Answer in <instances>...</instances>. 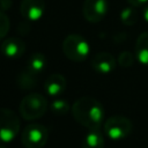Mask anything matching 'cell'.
Returning a JSON list of instances; mask_svg holds the SVG:
<instances>
[{
    "instance_id": "6da1fadb",
    "label": "cell",
    "mask_w": 148,
    "mask_h": 148,
    "mask_svg": "<svg viewBox=\"0 0 148 148\" xmlns=\"http://www.w3.org/2000/svg\"><path fill=\"white\" fill-rule=\"evenodd\" d=\"M73 118L83 127L99 130L104 124V108L99 101L90 96L80 97L71 108Z\"/></svg>"
},
{
    "instance_id": "7a4b0ae2",
    "label": "cell",
    "mask_w": 148,
    "mask_h": 148,
    "mask_svg": "<svg viewBox=\"0 0 148 148\" xmlns=\"http://www.w3.org/2000/svg\"><path fill=\"white\" fill-rule=\"evenodd\" d=\"M61 49L65 57L74 62L84 61L90 53L89 43L83 36L77 34H71L65 37L61 44Z\"/></svg>"
},
{
    "instance_id": "3957f363",
    "label": "cell",
    "mask_w": 148,
    "mask_h": 148,
    "mask_svg": "<svg viewBox=\"0 0 148 148\" xmlns=\"http://www.w3.org/2000/svg\"><path fill=\"white\" fill-rule=\"evenodd\" d=\"M47 106V99L42 94L30 92L22 98L18 110L24 120H35L44 116Z\"/></svg>"
},
{
    "instance_id": "277c9868",
    "label": "cell",
    "mask_w": 148,
    "mask_h": 148,
    "mask_svg": "<svg viewBox=\"0 0 148 148\" xmlns=\"http://www.w3.org/2000/svg\"><path fill=\"white\" fill-rule=\"evenodd\" d=\"M21 123L18 116L8 108H0V143L12 142L18 134Z\"/></svg>"
},
{
    "instance_id": "5b68a950",
    "label": "cell",
    "mask_w": 148,
    "mask_h": 148,
    "mask_svg": "<svg viewBox=\"0 0 148 148\" xmlns=\"http://www.w3.org/2000/svg\"><path fill=\"white\" fill-rule=\"evenodd\" d=\"M132 128L133 124L131 119L119 114L109 117L103 124L104 133L111 140H123L127 138L131 134Z\"/></svg>"
},
{
    "instance_id": "8992f818",
    "label": "cell",
    "mask_w": 148,
    "mask_h": 148,
    "mask_svg": "<svg viewBox=\"0 0 148 148\" xmlns=\"http://www.w3.org/2000/svg\"><path fill=\"white\" fill-rule=\"evenodd\" d=\"M49 138L47 128L38 123H31L24 127L21 134V142L24 148H43Z\"/></svg>"
},
{
    "instance_id": "52a82bcc",
    "label": "cell",
    "mask_w": 148,
    "mask_h": 148,
    "mask_svg": "<svg viewBox=\"0 0 148 148\" xmlns=\"http://www.w3.org/2000/svg\"><path fill=\"white\" fill-rule=\"evenodd\" d=\"M108 9V0H84L82 6V14L88 22L98 23L105 17Z\"/></svg>"
},
{
    "instance_id": "ba28073f",
    "label": "cell",
    "mask_w": 148,
    "mask_h": 148,
    "mask_svg": "<svg viewBox=\"0 0 148 148\" xmlns=\"http://www.w3.org/2000/svg\"><path fill=\"white\" fill-rule=\"evenodd\" d=\"M46 9L45 0H22L20 3V13L23 18L36 22L42 18Z\"/></svg>"
},
{
    "instance_id": "9c48e42d",
    "label": "cell",
    "mask_w": 148,
    "mask_h": 148,
    "mask_svg": "<svg viewBox=\"0 0 148 148\" xmlns=\"http://www.w3.org/2000/svg\"><path fill=\"white\" fill-rule=\"evenodd\" d=\"M116 58L109 52H98L91 59V67L98 74H110L116 68Z\"/></svg>"
},
{
    "instance_id": "30bf717a",
    "label": "cell",
    "mask_w": 148,
    "mask_h": 148,
    "mask_svg": "<svg viewBox=\"0 0 148 148\" xmlns=\"http://www.w3.org/2000/svg\"><path fill=\"white\" fill-rule=\"evenodd\" d=\"M0 52L2 53V56L9 59L20 58L25 52V43L18 37L5 38L1 43Z\"/></svg>"
},
{
    "instance_id": "8fae6325",
    "label": "cell",
    "mask_w": 148,
    "mask_h": 148,
    "mask_svg": "<svg viewBox=\"0 0 148 148\" xmlns=\"http://www.w3.org/2000/svg\"><path fill=\"white\" fill-rule=\"evenodd\" d=\"M66 86H67V81L65 76L59 73H54L47 76L44 83V90L49 96L58 97L66 90Z\"/></svg>"
},
{
    "instance_id": "7c38bea8",
    "label": "cell",
    "mask_w": 148,
    "mask_h": 148,
    "mask_svg": "<svg viewBox=\"0 0 148 148\" xmlns=\"http://www.w3.org/2000/svg\"><path fill=\"white\" fill-rule=\"evenodd\" d=\"M134 54L141 65L148 66V31L141 32L136 38Z\"/></svg>"
},
{
    "instance_id": "4fadbf2b",
    "label": "cell",
    "mask_w": 148,
    "mask_h": 148,
    "mask_svg": "<svg viewBox=\"0 0 148 148\" xmlns=\"http://www.w3.org/2000/svg\"><path fill=\"white\" fill-rule=\"evenodd\" d=\"M37 82H38L37 74L32 73L28 68H24L23 71H21L16 76V83L23 90H30L35 88Z\"/></svg>"
},
{
    "instance_id": "5bb4252c",
    "label": "cell",
    "mask_w": 148,
    "mask_h": 148,
    "mask_svg": "<svg viewBox=\"0 0 148 148\" xmlns=\"http://www.w3.org/2000/svg\"><path fill=\"white\" fill-rule=\"evenodd\" d=\"M47 65V59L45 57V54L37 52V53H32L28 60H27V67L29 71H31L35 74H40L42 72H44V69L46 68Z\"/></svg>"
},
{
    "instance_id": "9a60e30c",
    "label": "cell",
    "mask_w": 148,
    "mask_h": 148,
    "mask_svg": "<svg viewBox=\"0 0 148 148\" xmlns=\"http://www.w3.org/2000/svg\"><path fill=\"white\" fill-rule=\"evenodd\" d=\"M82 148H104V136L101 131H89L82 140Z\"/></svg>"
},
{
    "instance_id": "2e32d148",
    "label": "cell",
    "mask_w": 148,
    "mask_h": 148,
    "mask_svg": "<svg viewBox=\"0 0 148 148\" xmlns=\"http://www.w3.org/2000/svg\"><path fill=\"white\" fill-rule=\"evenodd\" d=\"M136 7H133V6H130V7H125L123 8V10L120 12V21L123 24L125 25H133L138 22V18H139V14H138V10L135 9Z\"/></svg>"
},
{
    "instance_id": "e0dca14e",
    "label": "cell",
    "mask_w": 148,
    "mask_h": 148,
    "mask_svg": "<svg viewBox=\"0 0 148 148\" xmlns=\"http://www.w3.org/2000/svg\"><path fill=\"white\" fill-rule=\"evenodd\" d=\"M50 109L51 111L57 114V116H62V114H66L69 110H71V106H69V103L66 101V99H60V98H57L54 99L51 105H50Z\"/></svg>"
},
{
    "instance_id": "ac0fdd59",
    "label": "cell",
    "mask_w": 148,
    "mask_h": 148,
    "mask_svg": "<svg viewBox=\"0 0 148 148\" xmlns=\"http://www.w3.org/2000/svg\"><path fill=\"white\" fill-rule=\"evenodd\" d=\"M135 54H133L130 51H123L119 53L118 58H117V62L118 65H120L121 67H131L134 61H135Z\"/></svg>"
},
{
    "instance_id": "d6986e66",
    "label": "cell",
    "mask_w": 148,
    "mask_h": 148,
    "mask_svg": "<svg viewBox=\"0 0 148 148\" xmlns=\"http://www.w3.org/2000/svg\"><path fill=\"white\" fill-rule=\"evenodd\" d=\"M10 21L5 12L0 10V40H3L9 31Z\"/></svg>"
},
{
    "instance_id": "ffe728a7",
    "label": "cell",
    "mask_w": 148,
    "mask_h": 148,
    "mask_svg": "<svg viewBox=\"0 0 148 148\" xmlns=\"http://www.w3.org/2000/svg\"><path fill=\"white\" fill-rule=\"evenodd\" d=\"M12 0H0V10L6 12L12 7Z\"/></svg>"
},
{
    "instance_id": "44dd1931",
    "label": "cell",
    "mask_w": 148,
    "mask_h": 148,
    "mask_svg": "<svg viewBox=\"0 0 148 148\" xmlns=\"http://www.w3.org/2000/svg\"><path fill=\"white\" fill-rule=\"evenodd\" d=\"M126 1L127 3H130V6H133V7H140L148 2V0H126Z\"/></svg>"
},
{
    "instance_id": "7402d4cb",
    "label": "cell",
    "mask_w": 148,
    "mask_h": 148,
    "mask_svg": "<svg viewBox=\"0 0 148 148\" xmlns=\"http://www.w3.org/2000/svg\"><path fill=\"white\" fill-rule=\"evenodd\" d=\"M142 16H143V18H145V21L146 22H148V5L143 8V12H142Z\"/></svg>"
},
{
    "instance_id": "603a6c76",
    "label": "cell",
    "mask_w": 148,
    "mask_h": 148,
    "mask_svg": "<svg viewBox=\"0 0 148 148\" xmlns=\"http://www.w3.org/2000/svg\"><path fill=\"white\" fill-rule=\"evenodd\" d=\"M0 148H7V147H6V146H3L2 143H0Z\"/></svg>"
}]
</instances>
